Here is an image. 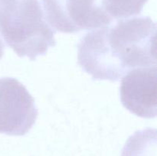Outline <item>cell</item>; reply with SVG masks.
I'll return each mask as SVG.
<instances>
[{"label": "cell", "instance_id": "1", "mask_svg": "<svg viewBox=\"0 0 157 156\" xmlns=\"http://www.w3.org/2000/svg\"><path fill=\"white\" fill-rule=\"evenodd\" d=\"M156 35L150 17L123 18L82 37L78 64L94 80L117 81L130 70L156 65Z\"/></svg>", "mask_w": 157, "mask_h": 156}, {"label": "cell", "instance_id": "2", "mask_svg": "<svg viewBox=\"0 0 157 156\" xmlns=\"http://www.w3.org/2000/svg\"><path fill=\"white\" fill-rule=\"evenodd\" d=\"M0 32L18 57L32 61L56 45L38 0H0Z\"/></svg>", "mask_w": 157, "mask_h": 156}, {"label": "cell", "instance_id": "3", "mask_svg": "<svg viewBox=\"0 0 157 156\" xmlns=\"http://www.w3.org/2000/svg\"><path fill=\"white\" fill-rule=\"evenodd\" d=\"M45 19L56 31L71 34L111 24L100 0H42Z\"/></svg>", "mask_w": 157, "mask_h": 156}, {"label": "cell", "instance_id": "4", "mask_svg": "<svg viewBox=\"0 0 157 156\" xmlns=\"http://www.w3.org/2000/svg\"><path fill=\"white\" fill-rule=\"evenodd\" d=\"M38 117L35 99L15 78H0V133L27 134Z\"/></svg>", "mask_w": 157, "mask_h": 156}, {"label": "cell", "instance_id": "5", "mask_svg": "<svg viewBox=\"0 0 157 156\" xmlns=\"http://www.w3.org/2000/svg\"><path fill=\"white\" fill-rule=\"evenodd\" d=\"M156 65L134 68L122 78L120 88L123 106L146 119L156 116Z\"/></svg>", "mask_w": 157, "mask_h": 156}, {"label": "cell", "instance_id": "6", "mask_svg": "<svg viewBox=\"0 0 157 156\" xmlns=\"http://www.w3.org/2000/svg\"><path fill=\"white\" fill-rule=\"evenodd\" d=\"M121 156H156V130L136 132L127 141Z\"/></svg>", "mask_w": 157, "mask_h": 156}, {"label": "cell", "instance_id": "7", "mask_svg": "<svg viewBox=\"0 0 157 156\" xmlns=\"http://www.w3.org/2000/svg\"><path fill=\"white\" fill-rule=\"evenodd\" d=\"M148 0H100L105 12L113 19H123L138 15Z\"/></svg>", "mask_w": 157, "mask_h": 156}, {"label": "cell", "instance_id": "8", "mask_svg": "<svg viewBox=\"0 0 157 156\" xmlns=\"http://www.w3.org/2000/svg\"><path fill=\"white\" fill-rule=\"evenodd\" d=\"M4 44H3L1 38H0V59H1L2 57L3 56V54H4Z\"/></svg>", "mask_w": 157, "mask_h": 156}]
</instances>
